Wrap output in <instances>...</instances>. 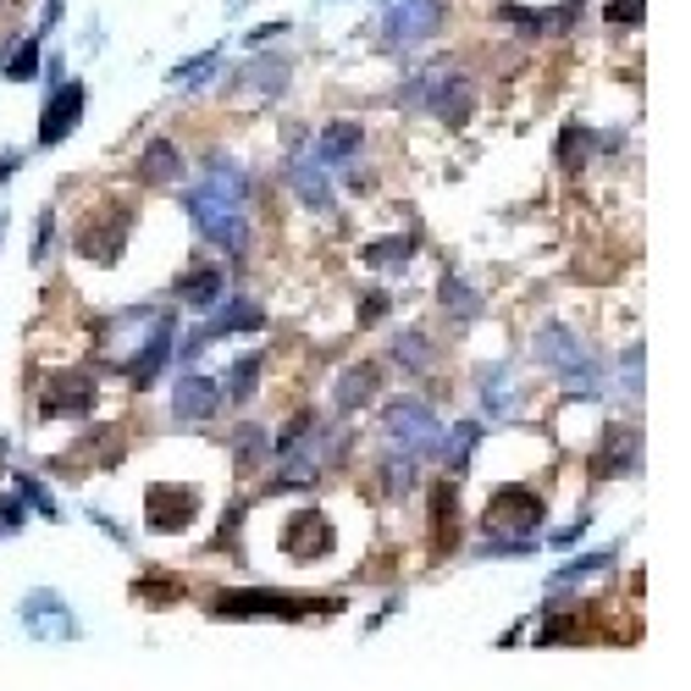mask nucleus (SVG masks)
Segmentation results:
<instances>
[{"label":"nucleus","mask_w":691,"mask_h":691,"mask_svg":"<svg viewBox=\"0 0 691 691\" xmlns=\"http://www.w3.org/2000/svg\"><path fill=\"white\" fill-rule=\"evenodd\" d=\"M34 67H39V45L28 39V45H17V56L7 61V78H12V83H23V78H34Z\"/></svg>","instance_id":"22"},{"label":"nucleus","mask_w":691,"mask_h":691,"mask_svg":"<svg viewBox=\"0 0 691 691\" xmlns=\"http://www.w3.org/2000/svg\"><path fill=\"white\" fill-rule=\"evenodd\" d=\"M288 189L310 205V211H332V183H326V166L315 155H294L288 166Z\"/></svg>","instance_id":"10"},{"label":"nucleus","mask_w":691,"mask_h":691,"mask_svg":"<svg viewBox=\"0 0 691 691\" xmlns=\"http://www.w3.org/2000/svg\"><path fill=\"white\" fill-rule=\"evenodd\" d=\"M95 398H100V388H95V377H90V371H61V377L45 388L39 415H90V409H95Z\"/></svg>","instance_id":"7"},{"label":"nucleus","mask_w":691,"mask_h":691,"mask_svg":"<svg viewBox=\"0 0 691 691\" xmlns=\"http://www.w3.org/2000/svg\"><path fill=\"white\" fill-rule=\"evenodd\" d=\"M393 355H398V366H431V343H426V332H404L393 343Z\"/></svg>","instance_id":"18"},{"label":"nucleus","mask_w":691,"mask_h":691,"mask_svg":"<svg viewBox=\"0 0 691 691\" xmlns=\"http://www.w3.org/2000/svg\"><path fill=\"white\" fill-rule=\"evenodd\" d=\"M476 438H481V431H476L470 420H465V426H454V431H449V449H443V454H449V465H465V460H470V449H476Z\"/></svg>","instance_id":"20"},{"label":"nucleus","mask_w":691,"mask_h":691,"mask_svg":"<svg viewBox=\"0 0 691 691\" xmlns=\"http://www.w3.org/2000/svg\"><path fill=\"white\" fill-rule=\"evenodd\" d=\"M171 409H178V420H211L222 409V393L205 377H183L178 393H171Z\"/></svg>","instance_id":"11"},{"label":"nucleus","mask_w":691,"mask_h":691,"mask_svg":"<svg viewBox=\"0 0 691 691\" xmlns=\"http://www.w3.org/2000/svg\"><path fill=\"white\" fill-rule=\"evenodd\" d=\"M78 117H83V83H61V95L45 106V122H39V144H61V139H72Z\"/></svg>","instance_id":"9"},{"label":"nucleus","mask_w":691,"mask_h":691,"mask_svg":"<svg viewBox=\"0 0 691 691\" xmlns=\"http://www.w3.org/2000/svg\"><path fill=\"white\" fill-rule=\"evenodd\" d=\"M194 514H200V492L194 487H150L144 492V521H150V532H160V537H178V532H189L194 526Z\"/></svg>","instance_id":"2"},{"label":"nucleus","mask_w":691,"mask_h":691,"mask_svg":"<svg viewBox=\"0 0 691 691\" xmlns=\"http://www.w3.org/2000/svg\"><path fill=\"white\" fill-rule=\"evenodd\" d=\"M543 514H548V503L537 498V492H526V487H498L492 492V503H487V532H537L543 526Z\"/></svg>","instance_id":"4"},{"label":"nucleus","mask_w":691,"mask_h":691,"mask_svg":"<svg viewBox=\"0 0 691 691\" xmlns=\"http://www.w3.org/2000/svg\"><path fill=\"white\" fill-rule=\"evenodd\" d=\"M603 17H609L615 28H631V23H642V0H609V12H603Z\"/></svg>","instance_id":"24"},{"label":"nucleus","mask_w":691,"mask_h":691,"mask_svg":"<svg viewBox=\"0 0 691 691\" xmlns=\"http://www.w3.org/2000/svg\"><path fill=\"white\" fill-rule=\"evenodd\" d=\"M592 133H581V128H564V139H559V160L570 166V171H581V144H586Z\"/></svg>","instance_id":"23"},{"label":"nucleus","mask_w":691,"mask_h":691,"mask_svg":"<svg viewBox=\"0 0 691 691\" xmlns=\"http://www.w3.org/2000/svg\"><path fill=\"white\" fill-rule=\"evenodd\" d=\"M537 349H543V366L559 371L564 382H586V377H592V355L581 349V337H575V332H564V326H543Z\"/></svg>","instance_id":"5"},{"label":"nucleus","mask_w":691,"mask_h":691,"mask_svg":"<svg viewBox=\"0 0 691 691\" xmlns=\"http://www.w3.org/2000/svg\"><path fill=\"white\" fill-rule=\"evenodd\" d=\"M377 382H382V371H377L371 360H366V366H355L349 377L337 382V404H343V409H360V404L377 393Z\"/></svg>","instance_id":"14"},{"label":"nucleus","mask_w":691,"mask_h":691,"mask_svg":"<svg viewBox=\"0 0 691 691\" xmlns=\"http://www.w3.org/2000/svg\"><path fill=\"white\" fill-rule=\"evenodd\" d=\"M211 609L222 615V620H249V615H272V620H305V615H332L337 603H326V597H283V592H222Z\"/></svg>","instance_id":"1"},{"label":"nucleus","mask_w":691,"mask_h":691,"mask_svg":"<svg viewBox=\"0 0 691 691\" xmlns=\"http://www.w3.org/2000/svg\"><path fill=\"white\" fill-rule=\"evenodd\" d=\"M443 28V0H398L388 17V39L409 45V39H431Z\"/></svg>","instance_id":"8"},{"label":"nucleus","mask_w":691,"mask_h":691,"mask_svg":"<svg viewBox=\"0 0 691 691\" xmlns=\"http://www.w3.org/2000/svg\"><path fill=\"white\" fill-rule=\"evenodd\" d=\"M139 166H144L150 183H178L183 178V155H178V144H171V139H150Z\"/></svg>","instance_id":"13"},{"label":"nucleus","mask_w":691,"mask_h":691,"mask_svg":"<svg viewBox=\"0 0 691 691\" xmlns=\"http://www.w3.org/2000/svg\"><path fill=\"white\" fill-rule=\"evenodd\" d=\"M266 454V443H261V431H254V426H243L238 431V438H233V460H238V470H249L254 460H261Z\"/></svg>","instance_id":"19"},{"label":"nucleus","mask_w":691,"mask_h":691,"mask_svg":"<svg viewBox=\"0 0 691 691\" xmlns=\"http://www.w3.org/2000/svg\"><path fill=\"white\" fill-rule=\"evenodd\" d=\"M360 144H366V128L360 122H326L321 139H315V160L321 166H337V160L360 155Z\"/></svg>","instance_id":"12"},{"label":"nucleus","mask_w":691,"mask_h":691,"mask_svg":"<svg viewBox=\"0 0 691 691\" xmlns=\"http://www.w3.org/2000/svg\"><path fill=\"white\" fill-rule=\"evenodd\" d=\"M254 382H261V355H243V360L227 371V398H233V404L254 398Z\"/></svg>","instance_id":"17"},{"label":"nucleus","mask_w":691,"mask_h":691,"mask_svg":"<svg viewBox=\"0 0 691 691\" xmlns=\"http://www.w3.org/2000/svg\"><path fill=\"white\" fill-rule=\"evenodd\" d=\"M388 431H393V443L415 460V454H431L443 443V426H438V415H431L426 404H415V398H404V404H393L388 409Z\"/></svg>","instance_id":"3"},{"label":"nucleus","mask_w":691,"mask_h":691,"mask_svg":"<svg viewBox=\"0 0 691 691\" xmlns=\"http://www.w3.org/2000/svg\"><path fill=\"white\" fill-rule=\"evenodd\" d=\"M443 305H449V315H476V294L460 277H443Z\"/></svg>","instance_id":"21"},{"label":"nucleus","mask_w":691,"mask_h":691,"mask_svg":"<svg viewBox=\"0 0 691 691\" xmlns=\"http://www.w3.org/2000/svg\"><path fill=\"white\" fill-rule=\"evenodd\" d=\"M366 261H371V266L398 272L404 261H415V238H409V233H404V238H382V243H371V249H366Z\"/></svg>","instance_id":"16"},{"label":"nucleus","mask_w":691,"mask_h":691,"mask_svg":"<svg viewBox=\"0 0 691 691\" xmlns=\"http://www.w3.org/2000/svg\"><path fill=\"white\" fill-rule=\"evenodd\" d=\"M283 548H288V559H299V564H315L326 548H332V521L321 509H305V514H294V521L283 526Z\"/></svg>","instance_id":"6"},{"label":"nucleus","mask_w":691,"mask_h":691,"mask_svg":"<svg viewBox=\"0 0 691 691\" xmlns=\"http://www.w3.org/2000/svg\"><path fill=\"white\" fill-rule=\"evenodd\" d=\"M183 299H189L194 310H211V305L222 299V272H216V266H200L194 277H183Z\"/></svg>","instance_id":"15"},{"label":"nucleus","mask_w":691,"mask_h":691,"mask_svg":"<svg viewBox=\"0 0 691 691\" xmlns=\"http://www.w3.org/2000/svg\"><path fill=\"white\" fill-rule=\"evenodd\" d=\"M382 315H388V294H371V299L360 305V321L371 326V321H382Z\"/></svg>","instance_id":"25"}]
</instances>
